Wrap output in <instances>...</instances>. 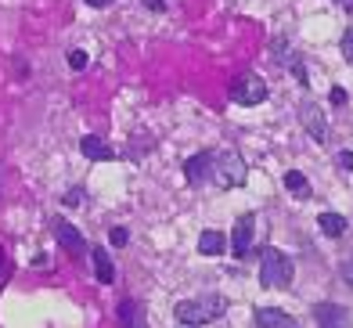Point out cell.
I'll return each instance as SVG.
<instances>
[{"label":"cell","instance_id":"cell-1","mask_svg":"<svg viewBox=\"0 0 353 328\" xmlns=\"http://www.w3.org/2000/svg\"><path fill=\"white\" fill-rule=\"evenodd\" d=\"M228 300L223 296H195V300H181L173 307V318L181 325H210L216 318H223Z\"/></svg>","mask_w":353,"mask_h":328},{"label":"cell","instance_id":"cell-2","mask_svg":"<svg viewBox=\"0 0 353 328\" xmlns=\"http://www.w3.org/2000/svg\"><path fill=\"white\" fill-rule=\"evenodd\" d=\"M292 274H296V267L281 249L267 245V249L260 253V285L263 289H288L292 285Z\"/></svg>","mask_w":353,"mask_h":328},{"label":"cell","instance_id":"cell-3","mask_svg":"<svg viewBox=\"0 0 353 328\" xmlns=\"http://www.w3.org/2000/svg\"><path fill=\"white\" fill-rule=\"evenodd\" d=\"M245 173H249V166H245V159L238 155L234 148H223V152H216L213 155V184L216 188H238V184H245Z\"/></svg>","mask_w":353,"mask_h":328},{"label":"cell","instance_id":"cell-4","mask_svg":"<svg viewBox=\"0 0 353 328\" xmlns=\"http://www.w3.org/2000/svg\"><path fill=\"white\" fill-rule=\"evenodd\" d=\"M228 97H231L234 105H245V108L263 105V102H267V84H263V79L256 76V73H242V76L231 79Z\"/></svg>","mask_w":353,"mask_h":328},{"label":"cell","instance_id":"cell-5","mask_svg":"<svg viewBox=\"0 0 353 328\" xmlns=\"http://www.w3.org/2000/svg\"><path fill=\"white\" fill-rule=\"evenodd\" d=\"M299 123L303 130L314 137V141H328V119H325V108L317 102H303L299 105Z\"/></svg>","mask_w":353,"mask_h":328},{"label":"cell","instance_id":"cell-6","mask_svg":"<svg viewBox=\"0 0 353 328\" xmlns=\"http://www.w3.org/2000/svg\"><path fill=\"white\" fill-rule=\"evenodd\" d=\"M54 238H58V245L65 249L69 256H76V260H83L87 256V242H83V235L76 231V227L69 224V220H61V217H54Z\"/></svg>","mask_w":353,"mask_h":328},{"label":"cell","instance_id":"cell-7","mask_svg":"<svg viewBox=\"0 0 353 328\" xmlns=\"http://www.w3.org/2000/svg\"><path fill=\"white\" fill-rule=\"evenodd\" d=\"M252 227H256V213H242V217L234 220V231H231V253L242 260L249 256L252 249Z\"/></svg>","mask_w":353,"mask_h":328},{"label":"cell","instance_id":"cell-8","mask_svg":"<svg viewBox=\"0 0 353 328\" xmlns=\"http://www.w3.org/2000/svg\"><path fill=\"white\" fill-rule=\"evenodd\" d=\"M184 177H188V184H205V180L213 177V152H195L188 162H184Z\"/></svg>","mask_w":353,"mask_h":328},{"label":"cell","instance_id":"cell-9","mask_svg":"<svg viewBox=\"0 0 353 328\" xmlns=\"http://www.w3.org/2000/svg\"><path fill=\"white\" fill-rule=\"evenodd\" d=\"M314 321H317V328H350V310L339 303H317Z\"/></svg>","mask_w":353,"mask_h":328},{"label":"cell","instance_id":"cell-10","mask_svg":"<svg viewBox=\"0 0 353 328\" xmlns=\"http://www.w3.org/2000/svg\"><path fill=\"white\" fill-rule=\"evenodd\" d=\"M256 328H296V318L278 307H256Z\"/></svg>","mask_w":353,"mask_h":328},{"label":"cell","instance_id":"cell-11","mask_svg":"<svg viewBox=\"0 0 353 328\" xmlns=\"http://www.w3.org/2000/svg\"><path fill=\"white\" fill-rule=\"evenodd\" d=\"M79 152H83L90 162H108V159H116V152H112L101 137H94V134H87L83 141H79Z\"/></svg>","mask_w":353,"mask_h":328},{"label":"cell","instance_id":"cell-12","mask_svg":"<svg viewBox=\"0 0 353 328\" xmlns=\"http://www.w3.org/2000/svg\"><path fill=\"white\" fill-rule=\"evenodd\" d=\"M90 260H94V274H98L101 285H112V282H116V267H112V260H108L105 249H94Z\"/></svg>","mask_w":353,"mask_h":328},{"label":"cell","instance_id":"cell-13","mask_svg":"<svg viewBox=\"0 0 353 328\" xmlns=\"http://www.w3.org/2000/svg\"><path fill=\"white\" fill-rule=\"evenodd\" d=\"M317 227H321L328 238H343V235H346V217H339V213H321Z\"/></svg>","mask_w":353,"mask_h":328},{"label":"cell","instance_id":"cell-14","mask_svg":"<svg viewBox=\"0 0 353 328\" xmlns=\"http://www.w3.org/2000/svg\"><path fill=\"white\" fill-rule=\"evenodd\" d=\"M119 325L123 328H144V314L134 300H123L119 303Z\"/></svg>","mask_w":353,"mask_h":328},{"label":"cell","instance_id":"cell-15","mask_svg":"<svg viewBox=\"0 0 353 328\" xmlns=\"http://www.w3.org/2000/svg\"><path fill=\"white\" fill-rule=\"evenodd\" d=\"M199 253H202V256H216V253H223V235H220V231H202V238H199Z\"/></svg>","mask_w":353,"mask_h":328},{"label":"cell","instance_id":"cell-16","mask_svg":"<svg viewBox=\"0 0 353 328\" xmlns=\"http://www.w3.org/2000/svg\"><path fill=\"white\" fill-rule=\"evenodd\" d=\"M285 188L292 191V195H299V199H307V195H310V180L303 177L299 170H288L285 173Z\"/></svg>","mask_w":353,"mask_h":328},{"label":"cell","instance_id":"cell-17","mask_svg":"<svg viewBox=\"0 0 353 328\" xmlns=\"http://www.w3.org/2000/svg\"><path fill=\"white\" fill-rule=\"evenodd\" d=\"M339 47H343V58H346V65H353V29H346V32H343Z\"/></svg>","mask_w":353,"mask_h":328},{"label":"cell","instance_id":"cell-18","mask_svg":"<svg viewBox=\"0 0 353 328\" xmlns=\"http://www.w3.org/2000/svg\"><path fill=\"white\" fill-rule=\"evenodd\" d=\"M83 199H87V191H83V188H72V191H69L61 202H65L69 209H76V206H83Z\"/></svg>","mask_w":353,"mask_h":328},{"label":"cell","instance_id":"cell-19","mask_svg":"<svg viewBox=\"0 0 353 328\" xmlns=\"http://www.w3.org/2000/svg\"><path fill=\"white\" fill-rule=\"evenodd\" d=\"M108 242H112V245H126V242H130V231H126L123 224L112 227V231H108Z\"/></svg>","mask_w":353,"mask_h":328},{"label":"cell","instance_id":"cell-20","mask_svg":"<svg viewBox=\"0 0 353 328\" xmlns=\"http://www.w3.org/2000/svg\"><path fill=\"white\" fill-rule=\"evenodd\" d=\"M69 65H72L76 73H79V69H87V51H72V55H69Z\"/></svg>","mask_w":353,"mask_h":328},{"label":"cell","instance_id":"cell-21","mask_svg":"<svg viewBox=\"0 0 353 328\" xmlns=\"http://www.w3.org/2000/svg\"><path fill=\"white\" fill-rule=\"evenodd\" d=\"M343 278L353 285V256H346V260H343Z\"/></svg>","mask_w":353,"mask_h":328},{"label":"cell","instance_id":"cell-22","mask_svg":"<svg viewBox=\"0 0 353 328\" xmlns=\"http://www.w3.org/2000/svg\"><path fill=\"white\" fill-rule=\"evenodd\" d=\"M144 8H152V11H166V0H141Z\"/></svg>","mask_w":353,"mask_h":328},{"label":"cell","instance_id":"cell-23","mask_svg":"<svg viewBox=\"0 0 353 328\" xmlns=\"http://www.w3.org/2000/svg\"><path fill=\"white\" fill-rule=\"evenodd\" d=\"M332 105H346V90L335 87V90H332Z\"/></svg>","mask_w":353,"mask_h":328},{"label":"cell","instance_id":"cell-24","mask_svg":"<svg viewBox=\"0 0 353 328\" xmlns=\"http://www.w3.org/2000/svg\"><path fill=\"white\" fill-rule=\"evenodd\" d=\"M339 166H343V170H353V152H343V155H339Z\"/></svg>","mask_w":353,"mask_h":328},{"label":"cell","instance_id":"cell-25","mask_svg":"<svg viewBox=\"0 0 353 328\" xmlns=\"http://www.w3.org/2000/svg\"><path fill=\"white\" fill-rule=\"evenodd\" d=\"M108 4H112V0H87V8H98V11L108 8Z\"/></svg>","mask_w":353,"mask_h":328},{"label":"cell","instance_id":"cell-26","mask_svg":"<svg viewBox=\"0 0 353 328\" xmlns=\"http://www.w3.org/2000/svg\"><path fill=\"white\" fill-rule=\"evenodd\" d=\"M335 4H339V8L346 11V15H353V0H335Z\"/></svg>","mask_w":353,"mask_h":328},{"label":"cell","instance_id":"cell-27","mask_svg":"<svg viewBox=\"0 0 353 328\" xmlns=\"http://www.w3.org/2000/svg\"><path fill=\"white\" fill-rule=\"evenodd\" d=\"M0 267H4V249H0Z\"/></svg>","mask_w":353,"mask_h":328}]
</instances>
